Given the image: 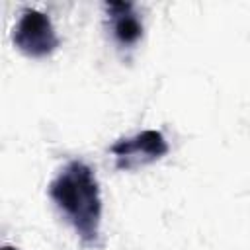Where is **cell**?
Returning <instances> with one entry per match:
<instances>
[{
  "instance_id": "2",
  "label": "cell",
  "mask_w": 250,
  "mask_h": 250,
  "mask_svg": "<svg viewBox=\"0 0 250 250\" xmlns=\"http://www.w3.org/2000/svg\"><path fill=\"white\" fill-rule=\"evenodd\" d=\"M14 45L31 59H43L57 51L61 39L47 14L39 10H23L18 23L12 29Z\"/></svg>"
},
{
  "instance_id": "1",
  "label": "cell",
  "mask_w": 250,
  "mask_h": 250,
  "mask_svg": "<svg viewBox=\"0 0 250 250\" xmlns=\"http://www.w3.org/2000/svg\"><path fill=\"white\" fill-rule=\"evenodd\" d=\"M49 197L62 211L84 244H96L102 225V193L94 170L70 160L49 184Z\"/></svg>"
},
{
  "instance_id": "3",
  "label": "cell",
  "mask_w": 250,
  "mask_h": 250,
  "mask_svg": "<svg viewBox=\"0 0 250 250\" xmlns=\"http://www.w3.org/2000/svg\"><path fill=\"white\" fill-rule=\"evenodd\" d=\"M109 150L117 158V168L131 170L139 164H146L162 158L170 150V146L160 131L146 129L137 133L135 137L117 141L115 145H111Z\"/></svg>"
},
{
  "instance_id": "5",
  "label": "cell",
  "mask_w": 250,
  "mask_h": 250,
  "mask_svg": "<svg viewBox=\"0 0 250 250\" xmlns=\"http://www.w3.org/2000/svg\"><path fill=\"white\" fill-rule=\"evenodd\" d=\"M2 250H18V248H14V246H8V244H6V246H2Z\"/></svg>"
},
{
  "instance_id": "4",
  "label": "cell",
  "mask_w": 250,
  "mask_h": 250,
  "mask_svg": "<svg viewBox=\"0 0 250 250\" xmlns=\"http://www.w3.org/2000/svg\"><path fill=\"white\" fill-rule=\"evenodd\" d=\"M111 33L121 47H133L143 37V21L131 2H107L105 4Z\"/></svg>"
}]
</instances>
